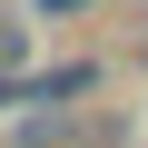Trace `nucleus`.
<instances>
[{"label": "nucleus", "mask_w": 148, "mask_h": 148, "mask_svg": "<svg viewBox=\"0 0 148 148\" xmlns=\"http://www.w3.org/2000/svg\"><path fill=\"white\" fill-rule=\"evenodd\" d=\"M49 10H79V0H49Z\"/></svg>", "instance_id": "obj_1"}]
</instances>
